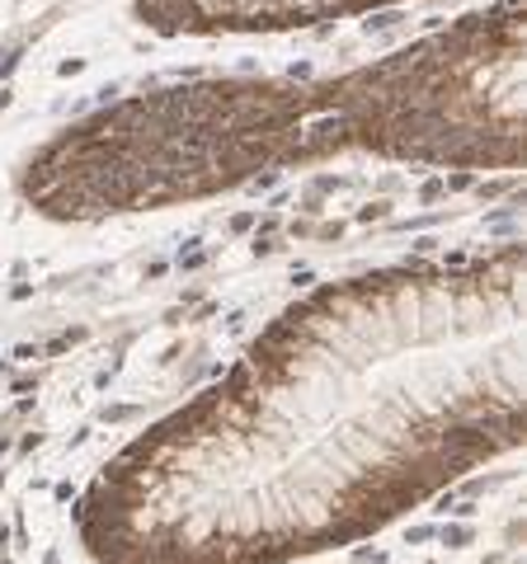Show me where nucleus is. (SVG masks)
<instances>
[{"instance_id": "nucleus-2", "label": "nucleus", "mask_w": 527, "mask_h": 564, "mask_svg": "<svg viewBox=\"0 0 527 564\" xmlns=\"http://www.w3.org/2000/svg\"><path fill=\"white\" fill-rule=\"evenodd\" d=\"M340 151L518 170L523 0L340 80H213L128 99L52 137L20 188L43 217L99 221L213 198Z\"/></svg>"}, {"instance_id": "nucleus-3", "label": "nucleus", "mask_w": 527, "mask_h": 564, "mask_svg": "<svg viewBox=\"0 0 527 564\" xmlns=\"http://www.w3.org/2000/svg\"><path fill=\"white\" fill-rule=\"evenodd\" d=\"M386 0H137L155 33H278L358 14Z\"/></svg>"}, {"instance_id": "nucleus-1", "label": "nucleus", "mask_w": 527, "mask_h": 564, "mask_svg": "<svg viewBox=\"0 0 527 564\" xmlns=\"http://www.w3.org/2000/svg\"><path fill=\"white\" fill-rule=\"evenodd\" d=\"M523 443V254L386 269L288 306L80 503L95 564L344 551Z\"/></svg>"}]
</instances>
